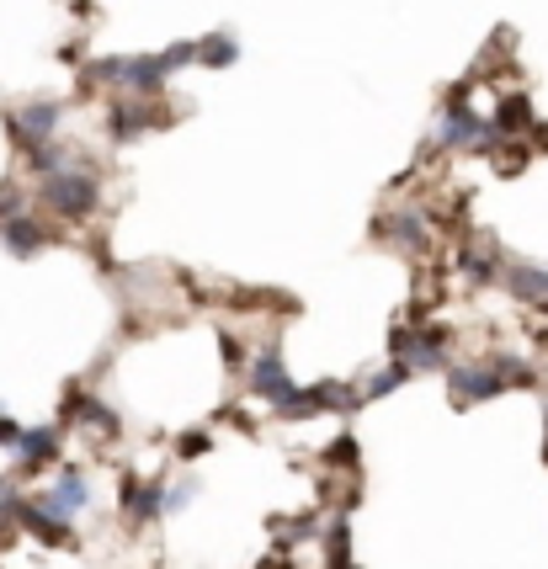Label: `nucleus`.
<instances>
[{"mask_svg": "<svg viewBox=\"0 0 548 569\" xmlns=\"http://www.w3.org/2000/svg\"><path fill=\"white\" fill-rule=\"evenodd\" d=\"M43 198H49L53 213L86 219V213L97 208V181H91V171H80V166H59V171H49V181H43Z\"/></svg>", "mask_w": 548, "mask_h": 569, "instance_id": "obj_1", "label": "nucleus"}, {"mask_svg": "<svg viewBox=\"0 0 548 569\" xmlns=\"http://www.w3.org/2000/svg\"><path fill=\"white\" fill-rule=\"evenodd\" d=\"M437 144H490V128L469 112V101L452 97L448 112H442V123H437Z\"/></svg>", "mask_w": 548, "mask_h": 569, "instance_id": "obj_2", "label": "nucleus"}, {"mask_svg": "<svg viewBox=\"0 0 548 569\" xmlns=\"http://www.w3.org/2000/svg\"><path fill=\"white\" fill-rule=\"evenodd\" d=\"M442 347H448V336L442 330H421V336H395V351L405 357V372H431L442 368Z\"/></svg>", "mask_w": 548, "mask_h": 569, "instance_id": "obj_3", "label": "nucleus"}, {"mask_svg": "<svg viewBox=\"0 0 548 569\" xmlns=\"http://www.w3.org/2000/svg\"><path fill=\"white\" fill-rule=\"evenodd\" d=\"M38 506H43V511H53L59 521H70L76 511H86V506H91V479H86V473H76V469L59 473V485H53Z\"/></svg>", "mask_w": 548, "mask_h": 569, "instance_id": "obj_4", "label": "nucleus"}, {"mask_svg": "<svg viewBox=\"0 0 548 569\" xmlns=\"http://www.w3.org/2000/svg\"><path fill=\"white\" fill-rule=\"evenodd\" d=\"M59 118H64V107L59 101H27L22 112H17V133H22L27 149L49 144L53 133H59Z\"/></svg>", "mask_w": 548, "mask_h": 569, "instance_id": "obj_5", "label": "nucleus"}, {"mask_svg": "<svg viewBox=\"0 0 548 569\" xmlns=\"http://www.w3.org/2000/svg\"><path fill=\"white\" fill-rule=\"evenodd\" d=\"M0 240H6L11 256H38L49 234H43V223L32 219V213H0Z\"/></svg>", "mask_w": 548, "mask_h": 569, "instance_id": "obj_6", "label": "nucleus"}, {"mask_svg": "<svg viewBox=\"0 0 548 569\" xmlns=\"http://www.w3.org/2000/svg\"><path fill=\"white\" fill-rule=\"evenodd\" d=\"M250 389H256L261 399H272V405L293 395V378H288V368H282V357H277V351H261V357H256V368H250Z\"/></svg>", "mask_w": 548, "mask_h": 569, "instance_id": "obj_7", "label": "nucleus"}, {"mask_svg": "<svg viewBox=\"0 0 548 569\" xmlns=\"http://www.w3.org/2000/svg\"><path fill=\"white\" fill-rule=\"evenodd\" d=\"M448 389L458 399H490V395H500V378H496V368H452Z\"/></svg>", "mask_w": 548, "mask_h": 569, "instance_id": "obj_8", "label": "nucleus"}, {"mask_svg": "<svg viewBox=\"0 0 548 569\" xmlns=\"http://www.w3.org/2000/svg\"><path fill=\"white\" fill-rule=\"evenodd\" d=\"M17 521H22L27 532H38L43 543H70V521H59L53 511H43L38 500H32V506L22 500V506H17Z\"/></svg>", "mask_w": 548, "mask_h": 569, "instance_id": "obj_9", "label": "nucleus"}, {"mask_svg": "<svg viewBox=\"0 0 548 569\" xmlns=\"http://www.w3.org/2000/svg\"><path fill=\"white\" fill-rule=\"evenodd\" d=\"M17 452H22V463L27 469H32V463H43V458H53V447H59V431H49V426H43V431H17Z\"/></svg>", "mask_w": 548, "mask_h": 569, "instance_id": "obj_10", "label": "nucleus"}, {"mask_svg": "<svg viewBox=\"0 0 548 569\" xmlns=\"http://www.w3.org/2000/svg\"><path fill=\"white\" fill-rule=\"evenodd\" d=\"M506 282H511V293L527 298V303H548V272H538V267H511Z\"/></svg>", "mask_w": 548, "mask_h": 569, "instance_id": "obj_11", "label": "nucleus"}, {"mask_svg": "<svg viewBox=\"0 0 548 569\" xmlns=\"http://www.w3.org/2000/svg\"><path fill=\"white\" fill-rule=\"evenodd\" d=\"M235 53H240V43H235L229 32H213V38H202V43H198V59L208 64V70H225V64H235Z\"/></svg>", "mask_w": 548, "mask_h": 569, "instance_id": "obj_12", "label": "nucleus"}, {"mask_svg": "<svg viewBox=\"0 0 548 569\" xmlns=\"http://www.w3.org/2000/svg\"><path fill=\"white\" fill-rule=\"evenodd\" d=\"M155 123V107H118L112 112V139H133V133H145V128Z\"/></svg>", "mask_w": 548, "mask_h": 569, "instance_id": "obj_13", "label": "nucleus"}, {"mask_svg": "<svg viewBox=\"0 0 548 569\" xmlns=\"http://www.w3.org/2000/svg\"><path fill=\"white\" fill-rule=\"evenodd\" d=\"M166 511V490H160V479H150L139 496L128 500V521H150V517H160Z\"/></svg>", "mask_w": 548, "mask_h": 569, "instance_id": "obj_14", "label": "nucleus"}, {"mask_svg": "<svg viewBox=\"0 0 548 569\" xmlns=\"http://www.w3.org/2000/svg\"><path fill=\"white\" fill-rule=\"evenodd\" d=\"M378 234H395V240H405V246H421L426 240V229H421L416 213H410V219H383L378 223Z\"/></svg>", "mask_w": 548, "mask_h": 569, "instance_id": "obj_15", "label": "nucleus"}, {"mask_svg": "<svg viewBox=\"0 0 548 569\" xmlns=\"http://www.w3.org/2000/svg\"><path fill=\"white\" fill-rule=\"evenodd\" d=\"M405 378H410L405 368H389V372H378V378H368V389H362V395H368V399H383L389 389H399Z\"/></svg>", "mask_w": 548, "mask_h": 569, "instance_id": "obj_16", "label": "nucleus"}, {"mask_svg": "<svg viewBox=\"0 0 548 569\" xmlns=\"http://www.w3.org/2000/svg\"><path fill=\"white\" fill-rule=\"evenodd\" d=\"M22 500H17V485L11 479H0V527H11V511H17Z\"/></svg>", "mask_w": 548, "mask_h": 569, "instance_id": "obj_17", "label": "nucleus"}, {"mask_svg": "<svg viewBox=\"0 0 548 569\" xmlns=\"http://www.w3.org/2000/svg\"><path fill=\"white\" fill-rule=\"evenodd\" d=\"M192 496H198V485L187 479L181 490H171V496H166V511H187V506H192Z\"/></svg>", "mask_w": 548, "mask_h": 569, "instance_id": "obj_18", "label": "nucleus"}, {"mask_svg": "<svg viewBox=\"0 0 548 569\" xmlns=\"http://www.w3.org/2000/svg\"><path fill=\"white\" fill-rule=\"evenodd\" d=\"M181 452H208V431H198V437H187V442H181Z\"/></svg>", "mask_w": 548, "mask_h": 569, "instance_id": "obj_19", "label": "nucleus"}, {"mask_svg": "<svg viewBox=\"0 0 548 569\" xmlns=\"http://www.w3.org/2000/svg\"><path fill=\"white\" fill-rule=\"evenodd\" d=\"M11 442H17V426L6 421V410H0V447H11Z\"/></svg>", "mask_w": 548, "mask_h": 569, "instance_id": "obj_20", "label": "nucleus"}, {"mask_svg": "<svg viewBox=\"0 0 548 569\" xmlns=\"http://www.w3.org/2000/svg\"><path fill=\"white\" fill-rule=\"evenodd\" d=\"M351 452H357V447H351V437H341V442H336V452H330V458H336V463H347Z\"/></svg>", "mask_w": 548, "mask_h": 569, "instance_id": "obj_21", "label": "nucleus"}]
</instances>
